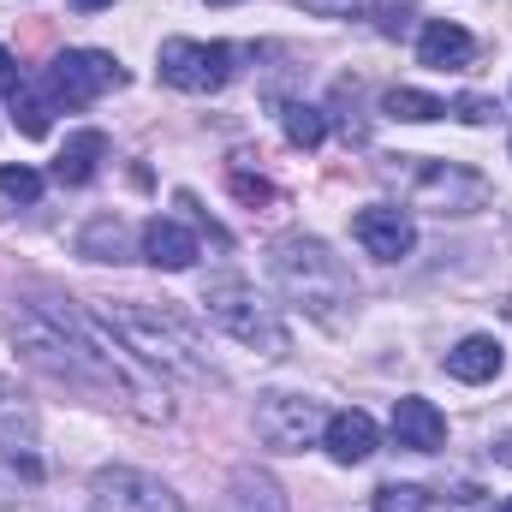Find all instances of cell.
<instances>
[{
	"label": "cell",
	"instance_id": "cell-13",
	"mask_svg": "<svg viewBox=\"0 0 512 512\" xmlns=\"http://www.w3.org/2000/svg\"><path fill=\"white\" fill-rule=\"evenodd\" d=\"M417 60L435 66V72H465L477 66V36L465 24H447V18H429L417 30Z\"/></svg>",
	"mask_w": 512,
	"mask_h": 512
},
{
	"label": "cell",
	"instance_id": "cell-2",
	"mask_svg": "<svg viewBox=\"0 0 512 512\" xmlns=\"http://www.w3.org/2000/svg\"><path fill=\"white\" fill-rule=\"evenodd\" d=\"M96 316L126 340L131 352L155 370V376H173V382L191 387H215L221 370L209 364L197 328L173 310V304H143V298H96Z\"/></svg>",
	"mask_w": 512,
	"mask_h": 512
},
{
	"label": "cell",
	"instance_id": "cell-18",
	"mask_svg": "<svg viewBox=\"0 0 512 512\" xmlns=\"http://www.w3.org/2000/svg\"><path fill=\"white\" fill-rule=\"evenodd\" d=\"M6 108H12V126L24 131V137H48V126H54V114H60L42 78H18V84L6 90Z\"/></svg>",
	"mask_w": 512,
	"mask_h": 512
},
{
	"label": "cell",
	"instance_id": "cell-20",
	"mask_svg": "<svg viewBox=\"0 0 512 512\" xmlns=\"http://www.w3.org/2000/svg\"><path fill=\"white\" fill-rule=\"evenodd\" d=\"M78 256L84 262H131V227L120 215H96L84 233H78Z\"/></svg>",
	"mask_w": 512,
	"mask_h": 512
},
{
	"label": "cell",
	"instance_id": "cell-11",
	"mask_svg": "<svg viewBox=\"0 0 512 512\" xmlns=\"http://www.w3.org/2000/svg\"><path fill=\"white\" fill-rule=\"evenodd\" d=\"M137 256L149 262V268H167V274H185V268H197V233L185 227V221H173V215H155V221H143V233H137Z\"/></svg>",
	"mask_w": 512,
	"mask_h": 512
},
{
	"label": "cell",
	"instance_id": "cell-27",
	"mask_svg": "<svg viewBox=\"0 0 512 512\" xmlns=\"http://www.w3.org/2000/svg\"><path fill=\"white\" fill-rule=\"evenodd\" d=\"M233 191H239L245 203H268V197H274V185H268V179H251V173H239V167H233Z\"/></svg>",
	"mask_w": 512,
	"mask_h": 512
},
{
	"label": "cell",
	"instance_id": "cell-6",
	"mask_svg": "<svg viewBox=\"0 0 512 512\" xmlns=\"http://www.w3.org/2000/svg\"><path fill=\"white\" fill-rule=\"evenodd\" d=\"M239 60H245V48H233V42H197V36H167L161 54H155L161 78L173 90H185V96H209V90L233 84Z\"/></svg>",
	"mask_w": 512,
	"mask_h": 512
},
{
	"label": "cell",
	"instance_id": "cell-26",
	"mask_svg": "<svg viewBox=\"0 0 512 512\" xmlns=\"http://www.w3.org/2000/svg\"><path fill=\"white\" fill-rule=\"evenodd\" d=\"M447 114H453V120H465V126H489V120H495L501 108H495L489 96H459V102H453Z\"/></svg>",
	"mask_w": 512,
	"mask_h": 512
},
{
	"label": "cell",
	"instance_id": "cell-23",
	"mask_svg": "<svg viewBox=\"0 0 512 512\" xmlns=\"http://www.w3.org/2000/svg\"><path fill=\"white\" fill-rule=\"evenodd\" d=\"M429 507H435V495L423 483H382L376 501H370V512H429Z\"/></svg>",
	"mask_w": 512,
	"mask_h": 512
},
{
	"label": "cell",
	"instance_id": "cell-30",
	"mask_svg": "<svg viewBox=\"0 0 512 512\" xmlns=\"http://www.w3.org/2000/svg\"><path fill=\"white\" fill-rule=\"evenodd\" d=\"M72 12H102V6H114V0H66Z\"/></svg>",
	"mask_w": 512,
	"mask_h": 512
},
{
	"label": "cell",
	"instance_id": "cell-28",
	"mask_svg": "<svg viewBox=\"0 0 512 512\" xmlns=\"http://www.w3.org/2000/svg\"><path fill=\"white\" fill-rule=\"evenodd\" d=\"M12 84H18V66H12V54L0 48V90H12Z\"/></svg>",
	"mask_w": 512,
	"mask_h": 512
},
{
	"label": "cell",
	"instance_id": "cell-14",
	"mask_svg": "<svg viewBox=\"0 0 512 512\" xmlns=\"http://www.w3.org/2000/svg\"><path fill=\"white\" fill-rule=\"evenodd\" d=\"M376 441H382V429H376L370 411H328L322 447H328L334 465H364V459L376 453Z\"/></svg>",
	"mask_w": 512,
	"mask_h": 512
},
{
	"label": "cell",
	"instance_id": "cell-19",
	"mask_svg": "<svg viewBox=\"0 0 512 512\" xmlns=\"http://www.w3.org/2000/svg\"><path fill=\"white\" fill-rule=\"evenodd\" d=\"M102 155H108V137L102 131H72L66 149L54 155V179L60 185H90L96 167H102Z\"/></svg>",
	"mask_w": 512,
	"mask_h": 512
},
{
	"label": "cell",
	"instance_id": "cell-4",
	"mask_svg": "<svg viewBox=\"0 0 512 512\" xmlns=\"http://www.w3.org/2000/svg\"><path fill=\"white\" fill-rule=\"evenodd\" d=\"M197 304L209 310V322H215L227 340L251 346L262 358H286V352H292V334H286L280 310L256 292L245 274H215V280H203V298H197Z\"/></svg>",
	"mask_w": 512,
	"mask_h": 512
},
{
	"label": "cell",
	"instance_id": "cell-31",
	"mask_svg": "<svg viewBox=\"0 0 512 512\" xmlns=\"http://www.w3.org/2000/svg\"><path fill=\"white\" fill-rule=\"evenodd\" d=\"M209 6H233V0H209Z\"/></svg>",
	"mask_w": 512,
	"mask_h": 512
},
{
	"label": "cell",
	"instance_id": "cell-25",
	"mask_svg": "<svg viewBox=\"0 0 512 512\" xmlns=\"http://www.w3.org/2000/svg\"><path fill=\"white\" fill-rule=\"evenodd\" d=\"M0 197L36 203V197H42V173H36V167H0Z\"/></svg>",
	"mask_w": 512,
	"mask_h": 512
},
{
	"label": "cell",
	"instance_id": "cell-22",
	"mask_svg": "<svg viewBox=\"0 0 512 512\" xmlns=\"http://www.w3.org/2000/svg\"><path fill=\"white\" fill-rule=\"evenodd\" d=\"M280 126H286V143H292V149H322L328 114H322L316 102H280Z\"/></svg>",
	"mask_w": 512,
	"mask_h": 512
},
{
	"label": "cell",
	"instance_id": "cell-16",
	"mask_svg": "<svg viewBox=\"0 0 512 512\" xmlns=\"http://www.w3.org/2000/svg\"><path fill=\"white\" fill-rule=\"evenodd\" d=\"M215 512H286V489H280L268 471L239 465V471L227 477V495H221V507Z\"/></svg>",
	"mask_w": 512,
	"mask_h": 512
},
{
	"label": "cell",
	"instance_id": "cell-15",
	"mask_svg": "<svg viewBox=\"0 0 512 512\" xmlns=\"http://www.w3.org/2000/svg\"><path fill=\"white\" fill-rule=\"evenodd\" d=\"M501 370H507V352H501V340H495V334H465V340L447 352V376H453V382H465V387L495 382Z\"/></svg>",
	"mask_w": 512,
	"mask_h": 512
},
{
	"label": "cell",
	"instance_id": "cell-32",
	"mask_svg": "<svg viewBox=\"0 0 512 512\" xmlns=\"http://www.w3.org/2000/svg\"><path fill=\"white\" fill-rule=\"evenodd\" d=\"M501 512H512V501H507V507H501Z\"/></svg>",
	"mask_w": 512,
	"mask_h": 512
},
{
	"label": "cell",
	"instance_id": "cell-21",
	"mask_svg": "<svg viewBox=\"0 0 512 512\" xmlns=\"http://www.w3.org/2000/svg\"><path fill=\"white\" fill-rule=\"evenodd\" d=\"M382 114L387 120H405V126H429V120H447V102L429 96V90H387L382 96Z\"/></svg>",
	"mask_w": 512,
	"mask_h": 512
},
{
	"label": "cell",
	"instance_id": "cell-29",
	"mask_svg": "<svg viewBox=\"0 0 512 512\" xmlns=\"http://www.w3.org/2000/svg\"><path fill=\"white\" fill-rule=\"evenodd\" d=\"M489 453H495V465H512V429H507V435H495V447H489Z\"/></svg>",
	"mask_w": 512,
	"mask_h": 512
},
{
	"label": "cell",
	"instance_id": "cell-8",
	"mask_svg": "<svg viewBox=\"0 0 512 512\" xmlns=\"http://www.w3.org/2000/svg\"><path fill=\"white\" fill-rule=\"evenodd\" d=\"M328 429V405L310 393H262L256 399V441L274 453H304Z\"/></svg>",
	"mask_w": 512,
	"mask_h": 512
},
{
	"label": "cell",
	"instance_id": "cell-24",
	"mask_svg": "<svg viewBox=\"0 0 512 512\" xmlns=\"http://www.w3.org/2000/svg\"><path fill=\"white\" fill-rule=\"evenodd\" d=\"M298 6L316 12V18H370V12H393L405 0H298Z\"/></svg>",
	"mask_w": 512,
	"mask_h": 512
},
{
	"label": "cell",
	"instance_id": "cell-9",
	"mask_svg": "<svg viewBox=\"0 0 512 512\" xmlns=\"http://www.w3.org/2000/svg\"><path fill=\"white\" fill-rule=\"evenodd\" d=\"M90 512H185V501L137 465H102L90 477Z\"/></svg>",
	"mask_w": 512,
	"mask_h": 512
},
{
	"label": "cell",
	"instance_id": "cell-10",
	"mask_svg": "<svg viewBox=\"0 0 512 512\" xmlns=\"http://www.w3.org/2000/svg\"><path fill=\"white\" fill-rule=\"evenodd\" d=\"M352 239L370 256H382V262H399V256H411V245H417V221L399 203H370V209L352 215Z\"/></svg>",
	"mask_w": 512,
	"mask_h": 512
},
{
	"label": "cell",
	"instance_id": "cell-12",
	"mask_svg": "<svg viewBox=\"0 0 512 512\" xmlns=\"http://www.w3.org/2000/svg\"><path fill=\"white\" fill-rule=\"evenodd\" d=\"M393 441L411 447V453H441V441H447V417H441V405L423 399V393L393 399Z\"/></svg>",
	"mask_w": 512,
	"mask_h": 512
},
{
	"label": "cell",
	"instance_id": "cell-7",
	"mask_svg": "<svg viewBox=\"0 0 512 512\" xmlns=\"http://www.w3.org/2000/svg\"><path fill=\"white\" fill-rule=\"evenodd\" d=\"M42 84H48L54 108H90L96 96H108V90L126 84V66L114 54H102V48H66V54H54V66L42 72Z\"/></svg>",
	"mask_w": 512,
	"mask_h": 512
},
{
	"label": "cell",
	"instance_id": "cell-5",
	"mask_svg": "<svg viewBox=\"0 0 512 512\" xmlns=\"http://www.w3.org/2000/svg\"><path fill=\"white\" fill-rule=\"evenodd\" d=\"M387 179H399V191L429 209V215H477L489 203V179L459 167V161H429V155H387Z\"/></svg>",
	"mask_w": 512,
	"mask_h": 512
},
{
	"label": "cell",
	"instance_id": "cell-1",
	"mask_svg": "<svg viewBox=\"0 0 512 512\" xmlns=\"http://www.w3.org/2000/svg\"><path fill=\"white\" fill-rule=\"evenodd\" d=\"M18 352L48 370L54 382L78 387L102 405H126L143 423H167L173 399L161 376L131 352L126 340L96 316V304H72L60 292H36L18 316Z\"/></svg>",
	"mask_w": 512,
	"mask_h": 512
},
{
	"label": "cell",
	"instance_id": "cell-17",
	"mask_svg": "<svg viewBox=\"0 0 512 512\" xmlns=\"http://www.w3.org/2000/svg\"><path fill=\"white\" fill-rule=\"evenodd\" d=\"M0 453H36V405L6 376H0Z\"/></svg>",
	"mask_w": 512,
	"mask_h": 512
},
{
	"label": "cell",
	"instance_id": "cell-3",
	"mask_svg": "<svg viewBox=\"0 0 512 512\" xmlns=\"http://www.w3.org/2000/svg\"><path fill=\"white\" fill-rule=\"evenodd\" d=\"M268 274H274V286L286 292V304H298L310 322L346 328V316H352V304H358V280H352V268L334 256L328 239L286 233V239L268 251Z\"/></svg>",
	"mask_w": 512,
	"mask_h": 512
}]
</instances>
